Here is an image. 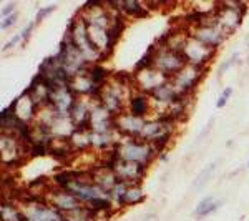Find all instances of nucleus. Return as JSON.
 Returning <instances> with one entry per match:
<instances>
[{"instance_id": "f257e3e1", "label": "nucleus", "mask_w": 249, "mask_h": 221, "mask_svg": "<svg viewBox=\"0 0 249 221\" xmlns=\"http://www.w3.org/2000/svg\"><path fill=\"white\" fill-rule=\"evenodd\" d=\"M115 147H116V150H118V155L122 160L144 165V166H148V168L151 166L153 160L158 156L153 145L143 142V140H140V138H120Z\"/></svg>"}, {"instance_id": "f03ea898", "label": "nucleus", "mask_w": 249, "mask_h": 221, "mask_svg": "<svg viewBox=\"0 0 249 221\" xmlns=\"http://www.w3.org/2000/svg\"><path fill=\"white\" fill-rule=\"evenodd\" d=\"M248 14V5L244 2H219L214 9V20L224 34L230 37L241 27Z\"/></svg>"}, {"instance_id": "7ed1b4c3", "label": "nucleus", "mask_w": 249, "mask_h": 221, "mask_svg": "<svg viewBox=\"0 0 249 221\" xmlns=\"http://www.w3.org/2000/svg\"><path fill=\"white\" fill-rule=\"evenodd\" d=\"M130 90L128 87H123L120 83H116L115 80H110L102 90V96H100L98 102L110 111L111 115L116 116L123 111H126V100L130 98L131 93H126ZM133 90V88H131Z\"/></svg>"}, {"instance_id": "20e7f679", "label": "nucleus", "mask_w": 249, "mask_h": 221, "mask_svg": "<svg viewBox=\"0 0 249 221\" xmlns=\"http://www.w3.org/2000/svg\"><path fill=\"white\" fill-rule=\"evenodd\" d=\"M186 58H184L183 52L170 50L168 47H160L155 54V70L164 75L168 80H171L178 72H181L186 67Z\"/></svg>"}, {"instance_id": "39448f33", "label": "nucleus", "mask_w": 249, "mask_h": 221, "mask_svg": "<svg viewBox=\"0 0 249 221\" xmlns=\"http://www.w3.org/2000/svg\"><path fill=\"white\" fill-rule=\"evenodd\" d=\"M216 52L218 50L206 47L204 43L198 42V40L193 38V37L188 38L186 45H184V48H183V55H184V58H186L188 65L201 68V70H208L210 63L216 57Z\"/></svg>"}, {"instance_id": "423d86ee", "label": "nucleus", "mask_w": 249, "mask_h": 221, "mask_svg": "<svg viewBox=\"0 0 249 221\" xmlns=\"http://www.w3.org/2000/svg\"><path fill=\"white\" fill-rule=\"evenodd\" d=\"M208 70H201L193 65H186L181 72L173 77L170 82L173 83L175 90L183 96H193L196 92V88L199 87V83L203 82V77Z\"/></svg>"}, {"instance_id": "0eeeda50", "label": "nucleus", "mask_w": 249, "mask_h": 221, "mask_svg": "<svg viewBox=\"0 0 249 221\" xmlns=\"http://www.w3.org/2000/svg\"><path fill=\"white\" fill-rule=\"evenodd\" d=\"M188 34H190V37L196 38L198 42L204 43L206 47L214 48V50H218V48L223 45L224 40L228 38V35L224 34L218 25H216L214 15H213L208 22H204L203 25L188 29Z\"/></svg>"}, {"instance_id": "6e6552de", "label": "nucleus", "mask_w": 249, "mask_h": 221, "mask_svg": "<svg viewBox=\"0 0 249 221\" xmlns=\"http://www.w3.org/2000/svg\"><path fill=\"white\" fill-rule=\"evenodd\" d=\"M23 216L29 221H65L62 211L53 208L48 203H34V204H18Z\"/></svg>"}, {"instance_id": "1a4fd4ad", "label": "nucleus", "mask_w": 249, "mask_h": 221, "mask_svg": "<svg viewBox=\"0 0 249 221\" xmlns=\"http://www.w3.org/2000/svg\"><path fill=\"white\" fill-rule=\"evenodd\" d=\"M144 123H146L144 118H138L128 111L115 116V130L120 138H140Z\"/></svg>"}, {"instance_id": "9d476101", "label": "nucleus", "mask_w": 249, "mask_h": 221, "mask_svg": "<svg viewBox=\"0 0 249 221\" xmlns=\"http://www.w3.org/2000/svg\"><path fill=\"white\" fill-rule=\"evenodd\" d=\"M45 198H47L48 204H52V206L57 208V210L62 211V213H68L71 210H77V208H80L83 204L77 198V196L71 195L70 191L58 190V188H53V186L47 191Z\"/></svg>"}, {"instance_id": "9b49d317", "label": "nucleus", "mask_w": 249, "mask_h": 221, "mask_svg": "<svg viewBox=\"0 0 249 221\" xmlns=\"http://www.w3.org/2000/svg\"><path fill=\"white\" fill-rule=\"evenodd\" d=\"M146 173H148V166L133 162H126V160H120L115 168V175L118 176V180L130 184H142Z\"/></svg>"}, {"instance_id": "f8f14e48", "label": "nucleus", "mask_w": 249, "mask_h": 221, "mask_svg": "<svg viewBox=\"0 0 249 221\" xmlns=\"http://www.w3.org/2000/svg\"><path fill=\"white\" fill-rule=\"evenodd\" d=\"M133 88L138 92H143V93L150 95L155 88H158L160 85H163L164 82H170L164 75L160 74L155 68H150V70L140 72V74H133Z\"/></svg>"}, {"instance_id": "ddd939ff", "label": "nucleus", "mask_w": 249, "mask_h": 221, "mask_svg": "<svg viewBox=\"0 0 249 221\" xmlns=\"http://www.w3.org/2000/svg\"><path fill=\"white\" fill-rule=\"evenodd\" d=\"M151 98L150 95L143 93V92H138L133 88V93L128 98V105H126V111L138 118H148V115L151 113Z\"/></svg>"}, {"instance_id": "4468645a", "label": "nucleus", "mask_w": 249, "mask_h": 221, "mask_svg": "<svg viewBox=\"0 0 249 221\" xmlns=\"http://www.w3.org/2000/svg\"><path fill=\"white\" fill-rule=\"evenodd\" d=\"M88 178H90L95 184H98L100 188H103L105 191H108V193H110L111 188L118 183V176L115 175L113 170H108V168L98 166V165L88 170Z\"/></svg>"}, {"instance_id": "2eb2a0df", "label": "nucleus", "mask_w": 249, "mask_h": 221, "mask_svg": "<svg viewBox=\"0 0 249 221\" xmlns=\"http://www.w3.org/2000/svg\"><path fill=\"white\" fill-rule=\"evenodd\" d=\"M88 75H90L91 82L98 87H105L113 77V72H110L103 63H93L88 67Z\"/></svg>"}, {"instance_id": "dca6fc26", "label": "nucleus", "mask_w": 249, "mask_h": 221, "mask_svg": "<svg viewBox=\"0 0 249 221\" xmlns=\"http://www.w3.org/2000/svg\"><path fill=\"white\" fill-rule=\"evenodd\" d=\"M146 200V195H144L142 184H130L128 191L124 193L123 202H122V210L123 208H130V206H136V204L143 203Z\"/></svg>"}, {"instance_id": "f3484780", "label": "nucleus", "mask_w": 249, "mask_h": 221, "mask_svg": "<svg viewBox=\"0 0 249 221\" xmlns=\"http://www.w3.org/2000/svg\"><path fill=\"white\" fill-rule=\"evenodd\" d=\"M221 204H223V202H219V200H214L213 196H206V198H203L201 202L196 204L193 215L198 216V218H204V216L213 215V213L218 210Z\"/></svg>"}, {"instance_id": "a211bd4d", "label": "nucleus", "mask_w": 249, "mask_h": 221, "mask_svg": "<svg viewBox=\"0 0 249 221\" xmlns=\"http://www.w3.org/2000/svg\"><path fill=\"white\" fill-rule=\"evenodd\" d=\"M23 218L25 216L17 203L2 200V221H22Z\"/></svg>"}, {"instance_id": "6ab92c4d", "label": "nucleus", "mask_w": 249, "mask_h": 221, "mask_svg": "<svg viewBox=\"0 0 249 221\" xmlns=\"http://www.w3.org/2000/svg\"><path fill=\"white\" fill-rule=\"evenodd\" d=\"M218 163L219 162H213L208 165L206 168L199 173L198 176H196V180L193 182V190L195 191H199V190H203L204 186H206V183L210 182V180L213 178V175H214V170H216V166H218Z\"/></svg>"}, {"instance_id": "aec40b11", "label": "nucleus", "mask_w": 249, "mask_h": 221, "mask_svg": "<svg viewBox=\"0 0 249 221\" xmlns=\"http://www.w3.org/2000/svg\"><path fill=\"white\" fill-rule=\"evenodd\" d=\"M50 153V145L34 142V145L29 148V158H42Z\"/></svg>"}, {"instance_id": "412c9836", "label": "nucleus", "mask_w": 249, "mask_h": 221, "mask_svg": "<svg viewBox=\"0 0 249 221\" xmlns=\"http://www.w3.org/2000/svg\"><path fill=\"white\" fill-rule=\"evenodd\" d=\"M173 136H175V133H164L160 136L156 142H153V148L156 153H161V151H168V147L171 145L173 142Z\"/></svg>"}, {"instance_id": "4be33fe9", "label": "nucleus", "mask_w": 249, "mask_h": 221, "mask_svg": "<svg viewBox=\"0 0 249 221\" xmlns=\"http://www.w3.org/2000/svg\"><path fill=\"white\" fill-rule=\"evenodd\" d=\"M238 60H239V54H238V52H236V54H232L230 58L224 60V62L221 63L219 68H218V77H223V75L226 74V72L230 70V68L234 65V63L238 62Z\"/></svg>"}, {"instance_id": "5701e85b", "label": "nucleus", "mask_w": 249, "mask_h": 221, "mask_svg": "<svg viewBox=\"0 0 249 221\" xmlns=\"http://www.w3.org/2000/svg\"><path fill=\"white\" fill-rule=\"evenodd\" d=\"M57 10V5L55 3H52V5H47V7H42V9H38V12H37V15H35V20L34 22L37 23H42V20L45 18V17H48V15L52 14V12H55Z\"/></svg>"}, {"instance_id": "b1692460", "label": "nucleus", "mask_w": 249, "mask_h": 221, "mask_svg": "<svg viewBox=\"0 0 249 221\" xmlns=\"http://www.w3.org/2000/svg\"><path fill=\"white\" fill-rule=\"evenodd\" d=\"M231 95H232V88H231V87H226V88H224V90L219 93L218 100H216V107H218V108H224V107H226V103L230 102Z\"/></svg>"}, {"instance_id": "393cba45", "label": "nucleus", "mask_w": 249, "mask_h": 221, "mask_svg": "<svg viewBox=\"0 0 249 221\" xmlns=\"http://www.w3.org/2000/svg\"><path fill=\"white\" fill-rule=\"evenodd\" d=\"M35 27H37V23L32 20V22L27 23V27L23 29L22 32H20V35H22V47H25L27 43H29V40H30V35H32V32L35 30Z\"/></svg>"}, {"instance_id": "a878e982", "label": "nucleus", "mask_w": 249, "mask_h": 221, "mask_svg": "<svg viewBox=\"0 0 249 221\" xmlns=\"http://www.w3.org/2000/svg\"><path fill=\"white\" fill-rule=\"evenodd\" d=\"M105 7V2L102 0H91V2H85L82 5V12H90V10H96V9H103Z\"/></svg>"}, {"instance_id": "bb28decb", "label": "nucleus", "mask_w": 249, "mask_h": 221, "mask_svg": "<svg viewBox=\"0 0 249 221\" xmlns=\"http://www.w3.org/2000/svg\"><path fill=\"white\" fill-rule=\"evenodd\" d=\"M17 18H18V12H15V14L9 15V17L2 18V25H0V27H2V30H9L10 27L17 22Z\"/></svg>"}, {"instance_id": "cd10ccee", "label": "nucleus", "mask_w": 249, "mask_h": 221, "mask_svg": "<svg viewBox=\"0 0 249 221\" xmlns=\"http://www.w3.org/2000/svg\"><path fill=\"white\" fill-rule=\"evenodd\" d=\"M17 12V2H9L7 5H3L2 7V18H5V17H9V15L12 14H15Z\"/></svg>"}, {"instance_id": "c85d7f7f", "label": "nucleus", "mask_w": 249, "mask_h": 221, "mask_svg": "<svg viewBox=\"0 0 249 221\" xmlns=\"http://www.w3.org/2000/svg\"><path fill=\"white\" fill-rule=\"evenodd\" d=\"M20 40H22V35H20V34H15L14 37H12V38L9 40V42H7L5 45L2 47V52H7V50H10V48H14V47L20 42Z\"/></svg>"}, {"instance_id": "c756f323", "label": "nucleus", "mask_w": 249, "mask_h": 221, "mask_svg": "<svg viewBox=\"0 0 249 221\" xmlns=\"http://www.w3.org/2000/svg\"><path fill=\"white\" fill-rule=\"evenodd\" d=\"M156 160H160L161 163H166L170 160V153L168 151H161V153H158V156H156Z\"/></svg>"}, {"instance_id": "7c9ffc66", "label": "nucleus", "mask_w": 249, "mask_h": 221, "mask_svg": "<svg viewBox=\"0 0 249 221\" xmlns=\"http://www.w3.org/2000/svg\"><path fill=\"white\" fill-rule=\"evenodd\" d=\"M143 221H156V218H155V216H148V218L143 220Z\"/></svg>"}, {"instance_id": "2f4dec72", "label": "nucleus", "mask_w": 249, "mask_h": 221, "mask_svg": "<svg viewBox=\"0 0 249 221\" xmlns=\"http://www.w3.org/2000/svg\"><path fill=\"white\" fill-rule=\"evenodd\" d=\"M248 168H249V162H248Z\"/></svg>"}]
</instances>
